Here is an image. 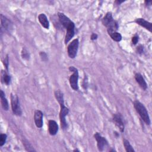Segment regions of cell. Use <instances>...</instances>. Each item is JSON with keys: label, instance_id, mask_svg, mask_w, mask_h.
I'll use <instances>...</instances> for the list:
<instances>
[{"label": "cell", "instance_id": "18", "mask_svg": "<svg viewBox=\"0 0 152 152\" xmlns=\"http://www.w3.org/2000/svg\"><path fill=\"white\" fill-rule=\"evenodd\" d=\"M113 18L112 17V14L111 12H107L105 15L104 16V17L102 18V24L104 26L106 27L112 20H113Z\"/></svg>", "mask_w": 152, "mask_h": 152}, {"label": "cell", "instance_id": "29", "mask_svg": "<svg viewBox=\"0 0 152 152\" xmlns=\"http://www.w3.org/2000/svg\"><path fill=\"white\" fill-rule=\"evenodd\" d=\"M137 51L139 54H142L144 52V47L142 45H140L137 47Z\"/></svg>", "mask_w": 152, "mask_h": 152}, {"label": "cell", "instance_id": "10", "mask_svg": "<svg viewBox=\"0 0 152 152\" xmlns=\"http://www.w3.org/2000/svg\"><path fill=\"white\" fill-rule=\"evenodd\" d=\"M59 126L57 122L54 121L50 119L48 121V131L50 135H55L58 132Z\"/></svg>", "mask_w": 152, "mask_h": 152}, {"label": "cell", "instance_id": "9", "mask_svg": "<svg viewBox=\"0 0 152 152\" xmlns=\"http://www.w3.org/2000/svg\"><path fill=\"white\" fill-rule=\"evenodd\" d=\"M43 114L40 110H36L34 113V121L37 128H41L43 126Z\"/></svg>", "mask_w": 152, "mask_h": 152}, {"label": "cell", "instance_id": "17", "mask_svg": "<svg viewBox=\"0 0 152 152\" xmlns=\"http://www.w3.org/2000/svg\"><path fill=\"white\" fill-rule=\"evenodd\" d=\"M0 98H1V103L2 109L4 110L7 111L9 109V104H8V100L5 97V94L4 92L2 90L0 91Z\"/></svg>", "mask_w": 152, "mask_h": 152}, {"label": "cell", "instance_id": "3", "mask_svg": "<svg viewBox=\"0 0 152 152\" xmlns=\"http://www.w3.org/2000/svg\"><path fill=\"white\" fill-rule=\"evenodd\" d=\"M69 71L70 72H72V74H71L69 78V82L71 87L75 91L78 90V70L74 67V66H71L69 67Z\"/></svg>", "mask_w": 152, "mask_h": 152}, {"label": "cell", "instance_id": "21", "mask_svg": "<svg viewBox=\"0 0 152 152\" xmlns=\"http://www.w3.org/2000/svg\"><path fill=\"white\" fill-rule=\"evenodd\" d=\"M22 142H23V145L24 146L25 149L27 151H36V150L34 149L33 147L31 145V144L30 143V142L28 140L24 138L22 140Z\"/></svg>", "mask_w": 152, "mask_h": 152}, {"label": "cell", "instance_id": "4", "mask_svg": "<svg viewBox=\"0 0 152 152\" xmlns=\"http://www.w3.org/2000/svg\"><path fill=\"white\" fill-rule=\"evenodd\" d=\"M11 105L12 111L14 115L20 116L22 115L23 112L20 104L19 98L17 95L13 93L11 94Z\"/></svg>", "mask_w": 152, "mask_h": 152}, {"label": "cell", "instance_id": "28", "mask_svg": "<svg viewBox=\"0 0 152 152\" xmlns=\"http://www.w3.org/2000/svg\"><path fill=\"white\" fill-rule=\"evenodd\" d=\"M83 88L86 90L87 88L88 87V80H87V77L85 75L84 77V79L83 80Z\"/></svg>", "mask_w": 152, "mask_h": 152}, {"label": "cell", "instance_id": "31", "mask_svg": "<svg viewBox=\"0 0 152 152\" xmlns=\"http://www.w3.org/2000/svg\"><path fill=\"white\" fill-rule=\"evenodd\" d=\"M144 3H145V4L147 6H150V5H151L152 1H144Z\"/></svg>", "mask_w": 152, "mask_h": 152}, {"label": "cell", "instance_id": "5", "mask_svg": "<svg viewBox=\"0 0 152 152\" xmlns=\"http://www.w3.org/2000/svg\"><path fill=\"white\" fill-rule=\"evenodd\" d=\"M78 46L79 41L78 39H74L69 43L67 47V53L70 58L74 59L76 57L78 49Z\"/></svg>", "mask_w": 152, "mask_h": 152}, {"label": "cell", "instance_id": "30", "mask_svg": "<svg viewBox=\"0 0 152 152\" xmlns=\"http://www.w3.org/2000/svg\"><path fill=\"white\" fill-rule=\"evenodd\" d=\"M98 37V35L96 34V33H93L91 34V36H90V39L91 40H95L97 39Z\"/></svg>", "mask_w": 152, "mask_h": 152}, {"label": "cell", "instance_id": "20", "mask_svg": "<svg viewBox=\"0 0 152 152\" xmlns=\"http://www.w3.org/2000/svg\"><path fill=\"white\" fill-rule=\"evenodd\" d=\"M123 144H124V146L125 147L126 151H127V152H134L135 151L134 149L133 148L132 146L130 144L129 141L128 140H127L126 139H125V138L123 139Z\"/></svg>", "mask_w": 152, "mask_h": 152}, {"label": "cell", "instance_id": "24", "mask_svg": "<svg viewBox=\"0 0 152 152\" xmlns=\"http://www.w3.org/2000/svg\"><path fill=\"white\" fill-rule=\"evenodd\" d=\"M7 139V135L6 134H0V147H2L6 142Z\"/></svg>", "mask_w": 152, "mask_h": 152}, {"label": "cell", "instance_id": "15", "mask_svg": "<svg viewBox=\"0 0 152 152\" xmlns=\"http://www.w3.org/2000/svg\"><path fill=\"white\" fill-rule=\"evenodd\" d=\"M38 20L42 27L46 29L49 28V22L46 15L44 13H41L38 15Z\"/></svg>", "mask_w": 152, "mask_h": 152}, {"label": "cell", "instance_id": "1", "mask_svg": "<svg viewBox=\"0 0 152 152\" xmlns=\"http://www.w3.org/2000/svg\"><path fill=\"white\" fill-rule=\"evenodd\" d=\"M55 97L59 104L60 111H59V120L61 124V127L62 129H66L68 128V124L66 121V116L68 114L69 110L65 106L64 94L60 90H56L54 93Z\"/></svg>", "mask_w": 152, "mask_h": 152}, {"label": "cell", "instance_id": "8", "mask_svg": "<svg viewBox=\"0 0 152 152\" xmlns=\"http://www.w3.org/2000/svg\"><path fill=\"white\" fill-rule=\"evenodd\" d=\"M66 30L64 42L65 44H67L71 39L74 37L75 34V24L73 21L65 28Z\"/></svg>", "mask_w": 152, "mask_h": 152}, {"label": "cell", "instance_id": "27", "mask_svg": "<svg viewBox=\"0 0 152 152\" xmlns=\"http://www.w3.org/2000/svg\"><path fill=\"white\" fill-rule=\"evenodd\" d=\"M138 40H139V38H138V36L135 35L134 36H133L131 39V41H132V43L133 45H135L137 44V43L138 42Z\"/></svg>", "mask_w": 152, "mask_h": 152}, {"label": "cell", "instance_id": "14", "mask_svg": "<svg viewBox=\"0 0 152 152\" xmlns=\"http://www.w3.org/2000/svg\"><path fill=\"white\" fill-rule=\"evenodd\" d=\"M135 79L137 83L139 84L140 87L144 90H145L147 88V83L144 78L143 76L140 73H136L135 74Z\"/></svg>", "mask_w": 152, "mask_h": 152}, {"label": "cell", "instance_id": "22", "mask_svg": "<svg viewBox=\"0 0 152 152\" xmlns=\"http://www.w3.org/2000/svg\"><path fill=\"white\" fill-rule=\"evenodd\" d=\"M109 36L113 40H114L116 42H119L122 40V35L121 34V33H119L118 31L113 32V33L110 34Z\"/></svg>", "mask_w": 152, "mask_h": 152}, {"label": "cell", "instance_id": "33", "mask_svg": "<svg viewBox=\"0 0 152 152\" xmlns=\"http://www.w3.org/2000/svg\"><path fill=\"white\" fill-rule=\"evenodd\" d=\"M114 134L115 135H117V136H119V134H118V132H116V131H115L114 132Z\"/></svg>", "mask_w": 152, "mask_h": 152}, {"label": "cell", "instance_id": "2", "mask_svg": "<svg viewBox=\"0 0 152 152\" xmlns=\"http://www.w3.org/2000/svg\"><path fill=\"white\" fill-rule=\"evenodd\" d=\"M133 104L134 106V108L137 112L139 114L140 116L142 119V120L147 125H150L151 124L150 116L148 113V111L144 105L141 103L140 101L136 100L134 101Z\"/></svg>", "mask_w": 152, "mask_h": 152}, {"label": "cell", "instance_id": "6", "mask_svg": "<svg viewBox=\"0 0 152 152\" xmlns=\"http://www.w3.org/2000/svg\"><path fill=\"white\" fill-rule=\"evenodd\" d=\"M94 137L97 141V146L99 151H103L109 147V144L105 137L101 135L99 132H96L94 134Z\"/></svg>", "mask_w": 152, "mask_h": 152}, {"label": "cell", "instance_id": "12", "mask_svg": "<svg viewBox=\"0 0 152 152\" xmlns=\"http://www.w3.org/2000/svg\"><path fill=\"white\" fill-rule=\"evenodd\" d=\"M135 22L137 24L148 30L150 32L152 31V23L151 22H149L142 18H136L135 20Z\"/></svg>", "mask_w": 152, "mask_h": 152}, {"label": "cell", "instance_id": "35", "mask_svg": "<svg viewBox=\"0 0 152 152\" xmlns=\"http://www.w3.org/2000/svg\"><path fill=\"white\" fill-rule=\"evenodd\" d=\"M109 151H110H110H116V150H114V149L113 148V149L109 150Z\"/></svg>", "mask_w": 152, "mask_h": 152}, {"label": "cell", "instance_id": "16", "mask_svg": "<svg viewBox=\"0 0 152 152\" xmlns=\"http://www.w3.org/2000/svg\"><path fill=\"white\" fill-rule=\"evenodd\" d=\"M107 28V31L108 34L109 35L110 34L117 31V30H118L119 28V26H118V23L116 21H115V20H112L106 27Z\"/></svg>", "mask_w": 152, "mask_h": 152}, {"label": "cell", "instance_id": "19", "mask_svg": "<svg viewBox=\"0 0 152 152\" xmlns=\"http://www.w3.org/2000/svg\"><path fill=\"white\" fill-rule=\"evenodd\" d=\"M11 77L10 75L8 74L7 72L5 71L2 70L1 72V80L2 82H4L6 85L8 86L11 83Z\"/></svg>", "mask_w": 152, "mask_h": 152}, {"label": "cell", "instance_id": "26", "mask_svg": "<svg viewBox=\"0 0 152 152\" xmlns=\"http://www.w3.org/2000/svg\"><path fill=\"white\" fill-rule=\"evenodd\" d=\"M39 55H40V57L42 61H43L44 62H46L48 60V55H47V53L46 52H40Z\"/></svg>", "mask_w": 152, "mask_h": 152}, {"label": "cell", "instance_id": "34", "mask_svg": "<svg viewBox=\"0 0 152 152\" xmlns=\"http://www.w3.org/2000/svg\"><path fill=\"white\" fill-rule=\"evenodd\" d=\"M73 151H78V152H80V150H78V149H74V150H73Z\"/></svg>", "mask_w": 152, "mask_h": 152}, {"label": "cell", "instance_id": "23", "mask_svg": "<svg viewBox=\"0 0 152 152\" xmlns=\"http://www.w3.org/2000/svg\"><path fill=\"white\" fill-rule=\"evenodd\" d=\"M21 57L26 60H28L30 59V54L26 48H23L21 50Z\"/></svg>", "mask_w": 152, "mask_h": 152}, {"label": "cell", "instance_id": "32", "mask_svg": "<svg viewBox=\"0 0 152 152\" xmlns=\"http://www.w3.org/2000/svg\"><path fill=\"white\" fill-rule=\"evenodd\" d=\"M124 2H125V1H115V4L116 5H119V4H121V3H122Z\"/></svg>", "mask_w": 152, "mask_h": 152}, {"label": "cell", "instance_id": "25", "mask_svg": "<svg viewBox=\"0 0 152 152\" xmlns=\"http://www.w3.org/2000/svg\"><path fill=\"white\" fill-rule=\"evenodd\" d=\"M3 64L7 70V71H8V66H9V57H8V55H7L4 60L3 61Z\"/></svg>", "mask_w": 152, "mask_h": 152}, {"label": "cell", "instance_id": "13", "mask_svg": "<svg viewBox=\"0 0 152 152\" xmlns=\"http://www.w3.org/2000/svg\"><path fill=\"white\" fill-rule=\"evenodd\" d=\"M58 16L60 23L65 28H66L72 22V21L62 12H58Z\"/></svg>", "mask_w": 152, "mask_h": 152}, {"label": "cell", "instance_id": "7", "mask_svg": "<svg viewBox=\"0 0 152 152\" xmlns=\"http://www.w3.org/2000/svg\"><path fill=\"white\" fill-rule=\"evenodd\" d=\"M122 115L119 113L113 115L112 121L115 125L119 128L121 132H124L125 131V125Z\"/></svg>", "mask_w": 152, "mask_h": 152}, {"label": "cell", "instance_id": "11", "mask_svg": "<svg viewBox=\"0 0 152 152\" xmlns=\"http://www.w3.org/2000/svg\"><path fill=\"white\" fill-rule=\"evenodd\" d=\"M1 26L8 31H10L12 28V22L3 14H1Z\"/></svg>", "mask_w": 152, "mask_h": 152}]
</instances>
